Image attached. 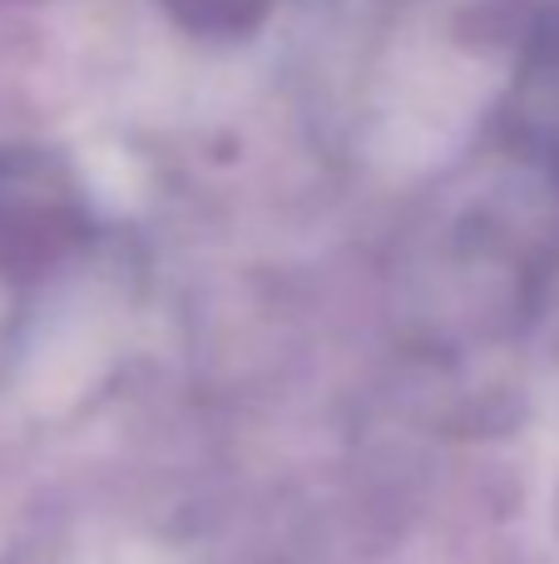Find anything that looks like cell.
<instances>
[{"mask_svg": "<svg viewBox=\"0 0 559 564\" xmlns=\"http://www.w3.org/2000/svg\"><path fill=\"white\" fill-rule=\"evenodd\" d=\"M79 234V204L59 178L0 159V268H45Z\"/></svg>", "mask_w": 559, "mask_h": 564, "instance_id": "cell-1", "label": "cell"}]
</instances>
